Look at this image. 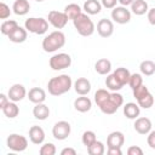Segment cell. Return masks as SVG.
<instances>
[{
    "instance_id": "6da1fadb",
    "label": "cell",
    "mask_w": 155,
    "mask_h": 155,
    "mask_svg": "<svg viewBox=\"0 0 155 155\" xmlns=\"http://www.w3.org/2000/svg\"><path fill=\"white\" fill-rule=\"evenodd\" d=\"M71 86H73L71 78L67 74H62V75L51 78L48 80L47 90H48V93L51 96L58 97V96H62V94L67 93L71 88Z\"/></svg>"
},
{
    "instance_id": "7a4b0ae2",
    "label": "cell",
    "mask_w": 155,
    "mask_h": 155,
    "mask_svg": "<svg viewBox=\"0 0 155 155\" xmlns=\"http://www.w3.org/2000/svg\"><path fill=\"white\" fill-rule=\"evenodd\" d=\"M64 45H65V35L61 30H54L50 33L42 40V48L45 52L48 53L56 52L57 50L62 48Z\"/></svg>"
},
{
    "instance_id": "3957f363",
    "label": "cell",
    "mask_w": 155,
    "mask_h": 155,
    "mask_svg": "<svg viewBox=\"0 0 155 155\" xmlns=\"http://www.w3.org/2000/svg\"><path fill=\"white\" fill-rule=\"evenodd\" d=\"M73 24L76 29V31L81 35V36H91L94 30V23L92 22V19L90 18V16L87 13H80L75 19H73Z\"/></svg>"
},
{
    "instance_id": "277c9868",
    "label": "cell",
    "mask_w": 155,
    "mask_h": 155,
    "mask_svg": "<svg viewBox=\"0 0 155 155\" xmlns=\"http://www.w3.org/2000/svg\"><path fill=\"white\" fill-rule=\"evenodd\" d=\"M24 28L29 33H33L36 35H42L48 29V21L42 17H30V18L25 19Z\"/></svg>"
},
{
    "instance_id": "5b68a950",
    "label": "cell",
    "mask_w": 155,
    "mask_h": 155,
    "mask_svg": "<svg viewBox=\"0 0 155 155\" xmlns=\"http://www.w3.org/2000/svg\"><path fill=\"white\" fill-rule=\"evenodd\" d=\"M124 104V97L119 93V92H110V97L108 98V101L105 103H103L99 109L102 113L111 115L114 114L121 105Z\"/></svg>"
},
{
    "instance_id": "8992f818",
    "label": "cell",
    "mask_w": 155,
    "mask_h": 155,
    "mask_svg": "<svg viewBox=\"0 0 155 155\" xmlns=\"http://www.w3.org/2000/svg\"><path fill=\"white\" fill-rule=\"evenodd\" d=\"M6 144H7V148L10 150L21 153L28 148V139L22 134L11 133L6 139Z\"/></svg>"
},
{
    "instance_id": "52a82bcc",
    "label": "cell",
    "mask_w": 155,
    "mask_h": 155,
    "mask_svg": "<svg viewBox=\"0 0 155 155\" xmlns=\"http://www.w3.org/2000/svg\"><path fill=\"white\" fill-rule=\"evenodd\" d=\"M50 67L52 70H63L71 65V57L68 53H57L50 58Z\"/></svg>"
},
{
    "instance_id": "ba28073f",
    "label": "cell",
    "mask_w": 155,
    "mask_h": 155,
    "mask_svg": "<svg viewBox=\"0 0 155 155\" xmlns=\"http://www.w3.org/2000/svg\"><path fill=\"white\" fill-rule=\"evenodd\" d=\"M71 131V126L68 121L61 120L58 122L54 124V126L52 127V136L54 137V139L57 140H64L68 138V136L70 134Z\"/></svg>"
},
{
    "instance_id": "9c48e42d",
    "label": "cell",
    "mask_w": 155,
    "mask_h": 155,
    "mask_svg": "<svg viewBox=\"0 0 155 155\" xmlns=\"http://www.w3.org/2000/svg\"><path fill=\"white\" fill-rule=\"evenodd\" d=\"M47 21H48V23H50L52 27H54L56 29H62V28H64V27L67 25V23H68V17H67V15L64 13V11L61 12V11H57V10H52V11H50L48 15H47Z\"/></svg>"
},
{
    "instance_id": "30bf717a",
    "label": "cell",
    "mask_w": 155,
    "mask_h": 155,
    "mask_svg": "<svg viewBox=\"0 0 155 155\" xmlns=\"http://www.w3.org/2000/svg\"><path fill=\"white\" fill-rule=\"evenodd\" d=\"M111 19L117 24H126L131 21V11L126 6H116L111 10Z\"/></svg>"
},
{
    "instance_id": "8fae6325",
    "label": "cell",
    "mask_w": 155,
    "mask_h": 155,
    "mask_svg": "<svg viewBox=\"0 0 155 155\" xmlns=\"http://www.w3.org/2000/svg\"><path fill=\"white\" fill-rule=\"evenodd\" d=\"M96 29H97V33L99 34V36H102V38H109L114 33V23L110 19L102 18V19L98 21Z\"/></svg>"
},
{
    "instance_id": "7c38bea8",
    "label": "cell",
    "mask_w": 155,
    "mask_h": 155,
    "mask_svg": "<svg viewBox=\"0 0 155 155\" xmlns=\"http://www.w3.org/2000/svg\"><path fill=\"white\" fill-rule=\"evenodd\" d=\"M27 91H25V87L22 85V84H15L10 87L8 92H7V96L10 98V101L12 102H19L22 101L25 96H27Z\"/></svg>"
},
{
    "instance_id": "4fadbf2b",
    "label": "cell",
    "mask_w": 155,
    "mask_h": 155,
    "mask_svg": "<svg viewBox=\"0 0 155 155\" xmlns=\"http://www.w3.org/2000/svg\"><path fill=\"white\" fill-rule=\"evenodd\" d=\"M134 131L139 134H148L151 131L153 124L149 117H137L133 124Z\"/></svg>"
},
{
    "instance_id": "5bb4252c",
    "label": "cell",
    "mask_w": 155,
    "mask_h": 155,
    "mask_svg": "<svg viewBox=\"0 0 155 155\" xmlns=\"http://www.w3.org/2000/svg\"><path fill=\"white\" fill-rule=\"evenodd\" d=\"M125 143V136L120 131H113L107 137V147L108 148H121Z\"/></svg>"
},
{
    "instance_id": "9a60e30c",
    "label": "cell",
    "mask_w": 155,
    "mask_h": 155,
    "mask_svg": "<svg viewBox=\"0 0 155 155\" xmlns=\"http://www.w3.org/2000/svg\"><path fill=\"white\" fill-rule=\"evenodd\" d=\"M29 139L33 144H36V145H40L44 143L45 140V132L44 130L40 127V126H31L29 128Z\"/></svg>"
},
{
    "instance_id": "2e32d148",
    "label": "cell",
    "mask_w": 155,
    "mask_h": 155,
    "mask_svg": "<svg viewBox=\"0 0 155 155\" xmlns=\"http://www.w3.org/2000/svg\"><path fill=\"white\" fill-rule=\"evenodd\" d=\"M74 90L80 96H86L91 91V82L86 78H79L74 82Z\"/></svg>"
},
{
    "instance_id": "e0dca14e",
    "label": "cell",
    "mask_w": 155,
    "mask_h": 155,
    "mask_svg": "<svg viewBox=\"0 0 155 155\" xmlns=\"http://www.w3.org/2000/svg\"><path fill=\"white\" fill-rule=\"evenodd\" d=\"M74 108L79 113H87L92 108V101L86 96H80L74 101Z\"/></svg>"
},
{
    "instance_id": "ac0fdd59",
    "label": "cell",
    "mask_w": 155,
    "mask_h": 155,
    "mask_svg": "<svg viewBox=\"0 0 155 155\" xmlns=\"http://www.w3.org/2000/svg\"><path fill=\"white\" fill-rule=\"evenodd\" d=\"M28 98L31 103L34 104H38V103H44L45 99H46V92L40 88V87H33L29 90L28 92Z\"/></svg>"
},
{
    "instance_id": "d6986e66",
    "label": "cell",
    "mask_w": 155,
    "mask_h": 155,
    "mask_svg": "<svg viewBox=\"0 0 155 155\" xmlns=\"http://www.w3.org/2000/svg\"><path fill=\"white\" fill-rule=\"evenodd\" d=\"M140 114V107L138 105V103H133V102H128L124 105V115L130 119V120H136Z\"/></svg>"
},
{
    "instance_id": "ffe728a7",
    "label": "cell",
    "mask_w": 155,
    "mask_h": 155,
    "mask_svg": "<svg viewBox=\"0 0 155 155\" xmlns=\"http://www.w3.org/2000/svg\"><path fill=\"white\" fill-rule=\"evenodd\" d=\"M27 36H28V30L25 28H22V27H17L10 35H8V39L10 41L15 42V44H22L27 40Z\"/></svg>"
},
{
    "instance_id": "44dd1931",
    "label": "cell",
    "mask_w": 155,
    "mask_h": 155,
    "mask_svg": "<svg viewBox=\"0 0 155 155\" xmlns=\"http://www.w3.org/2000/svg\"><path fill=\"white\" fill-rule=\"evenodd\" d=\"M33 115L38 120H46L50 116V108L45 103H38L33 108Z\"/></svg>"
},
{
    "instance_id": "7402d4cb",
    "label": "cell",
    "mask_w": 155,
    "mask_h": 155,
    "mask_svg": "<svg viewBox=\"0 0 155 155\" xmlns=\"http://www.w3.org/2000/svg\"><path fill=\"white\" fill-rule=\"evenodd\" d=\"M12 10L17 16H24L30 10V4L28 0H15Z\"/></svg>"
},
{
    "instance_id": "603a6c76",
    "label": "cell",
    "mask_w": 155,
    "mask_h": 155,
    "mask_svg": "<svg viewBox=\"0 0 155 155\" xmlns=\"http://www.w3.org/2000/svg\"><path fill=\"white\" fill-rule=\"evenodd\" d=\"M148 2L145 0H133L131 4V12L134 13L136 16H143L148 12Z\"/></svg>"
},
{
    "instance_id": "cb8c5ba5",
    "label": "cell",
    "mask_w": 155,
    "mask_h": 155,
    "mask_svg": "<svg viewBox=\"0 0 155 155\" xmlns=\"http://www.w3.org/2000/svg\"><path fill=\"white\" fill-rule=\"evenodd\" d=\"M94 70L99 74V75H107L110 73L111 70V62L107 58H101L96 62L94 64Z\"/></svg>"
},
{
    "instance_id": "d4e9b609",
    "label": "cell",
    "mask_w": 155,
    "mask_h": 155,
    "mask_svg": "<svg viewBox=\"0 0 155 155\" xmlns=\"http://www.w3.org/2000/svg\"><path fill=\"white\" fill-rule=\"evenodd\" d=\"M102 10V4L98 0H86L84 4V11L87 15H98Z\"/></svg>"
},
{
    "instance_id": "484cf974",
    "label": "cell",
    "mask_w": 155,
    "mask_h": 155,
    "mask_svg": "<svg viewBox=\"0 0 155 155\" xmlns=\"http://www.w3.org/2000/svg\"><path fill=\"white\" fill-rule=\"evenodd\" d=\"M1 110H2L4 115H5L6 117H8V119H15V117L18 116V114H19V108H18V105L16 104V102H12V101H10Z\"/></svg>"
},
{
    "instance_id": "4316f807",
    "label": "cell",
    "mask_w": 155,
    "mask_h": 155,
    "mask_svg": "<svg viewBox=\"0 0 155 155\" xmlns=\"http://www.w3.org/2000/svg\"><path fill=\"white\" fill-rule=\"evenodd\" d=\"M105 86H107L108 90H110L113 92H117V91H120L124 87V85L115 78L114 74H109L107 76V79H105Z\"/></svg>"
},
{
    "instance_id": "83f0119b",
    "label": "cell",
    "mask_w": 155,
    "mask_h": 155,
    "mask_svg": "<svg viewBox=\"0 0 155 155\" xmlns=\"http://www.w3.org/2000/svg\"><path fill=\"white\" fill-rule=\"evenodd\" d=\"M115 75V78L125 86L126 84L128 85V80H130V76H131V73L127 68H124V67H120V68H116L115 71L113 73Z\"/></svg>"
},
{
    "instance_id": "f1b7e54d",
    "label": "cell",
    "mask_w": 155,
    "mask_h": 155,
    "mask_svg": "<svg viewBox=\"0 0 155 155\" xmlns=\"http://www.w3.org/2000/svg\"><path fill=\"white\" fill-rule=\"evenodd\" d=\"M64 13L67 15V17H68V19H75L80 13H82L81 12V7L78 5V4H68L65 7H64Z\"/></svg>"
},
{
    "instance_id": "f546056e",
    "label": "cell",
    "mask_w": 155,
    "mask_h": 155,
    "mask_svg": "<svg viewBox=\"0 0 155 155\" xmlns=\"http://www.w3.org/2000/svg\"><path fill=\"white\" fill-rule=\"evenodd\" d=\"M139 70L143 75L145 76H151L154 73H155V63L150 59H145L140 63L139 65Z\"/></svg>"
},
{
    "instance_id": "4dcf8cb0",
    "label": "cell",
    "mask_w": 155,
    "mask_h": 155,
    "mask_svg": "<svg viewBox=\"0 0 155 155\" xmlns=\"http://www.w3.org/2000/svg\"><path fill=\"white\" fill-rule=\"evenodd\" d=\"M18 27V23L13 19H8V21H4L1 23V27H0V31L2 35H6L8 36L16 28Z\"/></svg>"
},
{
    "instance_id": "1f68e13d",
    "label": "cell",
    "mask_w": 155,
    "mask_h": 155,
    "mask_svg": "<svg viewBox=\"0 0 155 155\" xmlns=\"http://www.w3.org/2000/svg\"><path fill=\"white\" fill-rule=\"evenodd\" d=\"M110 97V92L107 91L105 88H99L94 93V102L98 107H101L103 103H105L108 101V98Z\"/></svg>"
},
{
    "instance_id": "d6a6232c",
    "label": "cell",
    "mask_w": 155,
    "mask_h": 155,
    "mask_svg": "<svg viewBox=\"0 0 155 155\" xmlns=\"http://www.w3.org/2000/svg\"><path fill=\"white\" fill-rule=\"evenodd\" d=\"M105 151L104 144L99 140H96L93 144H91L90 147H87V153L90 155H103Z\"/></svg>"
},
{
    "instance_id": "836d02e7",
    "label": "cell",
    "mask_w": 155,
    "mask_h": 155,
    "mask_svg": "<svg viewBox=\"0 0 155 155\" xmlns=\"http://www.w3.org/2000/svg\"><path fill=\"white\" fill-rule=\"evenodd\" d=\"M81 140H82V144L87 148V147H90L91 144H93V143L97 140L96 133H94L93 131H85V132L82 133Z\"/></svg>"
},
{
    "instance_id": "e575fe53",
    "label": "cell",
    "mask_w": 155,
    "mask_h": 155,
    "mask_svg": "<svg viewBox=\"0 0 155 155\" xmlns=\"http://www.w3.org/2000/svg\"><path fill=\"white\" fill-rule=\"evenodd\" d=\"M137 103H138V105H139L140 108H143V109H149V108H151L153 104H154V97H153V94L149 92L147 96H144V97H142L140 99H138Z\"/></svg>"
},
{
    "instance_id": "d590c367",
    "label": "cell",
    "mask_w": 155,
    "mask_h": 155,
    "mask_svg": "<svg viewBox=\"0 0 155 155\" xmlns=\"http://www.w3.org/2000/svg\"><path fill=\"white\" fill-rule=\"evenodd\" d=\"M128 85H130V87H131L132 90H134V88L139 87L140 85H143V78H142V75L138 74V73L131 74L130 80H128Z\"/></svg>"
},
{
    "instance_id": "8d00e7d4",
    "label": "cell",
    "mask_w": 155,
    "mask_h": 155,
    "mask_svg": "<svg viewBox=\"0 0 155 155\" xmlns=\"http://www.w3.org/2000/svg\"><path fill=\"white\" fill-rule=\"evenodd\" d=\"M57 151L56 145L53 143H45L44 145H41L39 153L40 155H54Z\"/></svg>"
},
{
    "instance_id": "74e56055",
    "label": "cell",
    "mask_w": 155,
    "mask_h": 155,
    "mask_svg": "<svg viewBox=\"0 0 155 155\" xmlns=\"http://www.w3.org/2000/svg\"><path fill=\"white\" fill-rule=\"evenodd\" d=\"M132 91H133V97H134L137 101L149 93V90H148V87H147L145 85H140L139 87H137V88H134V90H132Z\"/></svg>"
},
{
    "instance_id": "f35d334b",
    "label": "cell",
    "mask_w": 155,
    "mask_h": 155,
    "mask_svg": "<svg viewBox=\"0 0 155 155\" xmlns=\"http://www.w3.org/2000/svg\"><path fill=\"white\" fill-rule=\"evenodd\" d=\"M10 15H11L10 7L5 2H0V18L1 19H6V18L10 17Z\"/></svg>"
},
{
    "instance_id": "ab89813d",
    "label": "cell",
    "mask_w": 155,
    "mask_h": 155,
    "mask_svg": "<svg viewBox=\"0 0 155 155\" xmlns=\"http://www.w3.org/2000/svg\"><path fill=\"white\" fill-rule=\"evenodd\" d=\"M127 154L128 155H143V150L138 145H132L127 149Z\"/></svg>"
},
{
    "instance_id": "60d3db41",
    "label": "cell",
    "mask_w": 155,
    "mask_h": 155,
    "mask_svg": "<svg viewBox=\"0 0 155 155\" xmlns=\"http://www.w3.org/2000/svg\"><path fill=\"white\" fill-rule=\"evenodd\" d=\"M147 143H148V145H149L151 149H155V130H154V131H150V132L148 133Z\"/></svg>"
},
{
    "instance_id": "b9f144b4",
    "label": "cell",
    "mask_w": 155,
    "mask_h": 155,
    "mask_svg": "<svg viewBox=\"0 0 155 155\" xmlns=\"http://www.w3.org/2000/svg\"><path fill=\"white\" fill-rule=\"evenodd\" d=\"M101 4L103 7L105 8H114L116 7V4H117V0H101Z\"/></svg>"
},
{
    "instance_id": "7bdbcfd3",
    "label": "cell",
    "mask_w": 155,
    "mask_h": 155,
    "mask_svg": "<svg viewBox=\"0 0 155 155\" xmlns=\"http://www.w3.org/2000/svg\"><path fill=\"white\" fill-rule=\"evenodd\" d=\"M147 17H148V22H149L151 25H155V7L148 10Z\"/></svg>"
},
{
    "instance_id": "ee69618b",
    "label": "cell",
    "mask_w": 155,
    "mask_h": 155,
    "mask_svg": "<svg viewBox=\"0 0 155 155\" xmlns=\"http://www.w3.org/2000/svg\"><path fill=\"white\" fill-rule=\"evenodd\" d=\"M10 102V98H8V96H6V94H4V93H1L0 94V108L2 109L7 103Z\"/></svg>"
},
{
    "instance_id": "f6af8a7d",
    "label": "cell",
    "mask_w": 155,
    "mask_h": 155,
    "mask_svg": "<svg viewBox=\"0 0 155 155\" xmlns=\"http://www.w3.org/2000/svg\"><path fill=\"white\" fill-rule=\"evenodd\" d=\"M107 153L108 155H121L122 154L121 148H108Z\"/></svg>"
},
{
    "instance_id": "bcb514c9",
    "label": "cell",
    "mask_w": 155,
    "mask_h": 155,
    "mask_svg": "<svg viewBox=\"0 0 155 155\" xmlns=\"http://www.w3.org/2000/svg\"><path fill=\"white\" fill-rule=\"evenodd\" d=\"M61 155H76V150L73 148H64L62 149Z\"/></svg>"
},
{
    "instance_id": "7dc6e473",
    "label": "cell",
    "mask_w": 155,
    "mask_h": 155,
    "mask_svg": "<svg viewBox=\"0 0 155 155\" xmlns=\"http://www.w3.org/2000/svg\"><path fill=\"white\" fill-rule=\"evenodd\" d=\"M117 2H120L121 6H128L133 2V0H117Z\"/></svg>"
},
{
    "instance_id": "c3c4849f",
    "label": "cell",
    "mask_w": 155,
    "mask_h": 155,
    "mask_svg": "<svg viewBox=\"0 0 155 155\" xmlns=\"http://www.w3.org/2000/svg\"><path fill=\"white\" fill-rule=\"evenodd\" d=\"M35 1H38V2H42L44 0H35Z\"/></svg>"
},
{
    "instance_id": "681fc988",
    "label": "cell",
    "mask_w": 155,
    "mask_h": 155,
    "mask_svg": "<svg viewBox=\"0 0 155 155\" xmlns=\"http://www.w3.org/2000/svg\"><path fill=\"white\" fill-rule=\"evenodd\" d=\"M151 1H155V0H151Z\"/></svg>"
}]
</instances>
